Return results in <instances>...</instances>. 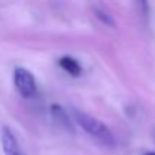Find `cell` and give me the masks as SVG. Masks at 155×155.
<instances>
[{"label":"cell","mask_w":155,"mask_h":155,"mask_svg":"<svg viewBox=\"0 0 155 155\" xmlns=\"http://www.w3.org/2000/svg\"><path fill=\"white\" fill-rule=\"evenodd\" d=\"M72 114H74L77 125L84 133H87L92 139H95L97 142H100L101 145L108 146V148H113L116 145V139H114L113 133L101 120H98L97 117H94L81 110H72Z\"/></svg>","instance_id":"cell-1"},{"label":"cell","mask_w":155,"mask_h":155,"mask_svg":"<svg viewBox=\"0 0 155 155\" xmlns=\"http://www.w3.org/2000/svg\"><path fill=\"white\" fill-rule=\"evenodd\" d=\"M14 86L23 98H32L36 94V80L33 74L26 68H15L14 75Z\"/></svg>","instance_id":"cell-2"},{"label":"cell","mask_w":155,"mask_h":155,"mask_svg":"<svg viewBox=\"0 0 155 155\" xmlns=\"http://www.w3.org/2000/svg\"><path fill=\"white\" fill-rule=\"evenodd\" d=\"M0 142H2V148H3L5 155H23L20 145L17 142V137L8 127H3L0 130Z\"/></svg>","instance_id":"cell-3"},{"label":"cell","mask_w":155,"mask_h":155,"mask_svg":"<svg viewBox=\"0 0 155 155\" xmlns=\"http://www.w3.org/2000/svg\"><path fill=\"white\" fill-rule=\"evenodd\" d=\"M59 66H60L63 71H66L69 75H72V77H77V75L81 74V66H80V63H78L75 59L69 57V56L60 57V59H59Z\"/></svg>","instance_id":"cell-4"},{"label":"cell","mask_w":155,"mask_h":155,"mask_svg":"<svg viewBox=\"0 0 155 155\" xmlns=\"http://www.w3.org/2000/svg\"><path fill=\"white\" fill-rule=\"evenodd\" d=\"M50 111H51L53 117H54V120L57 122V124H60L62 127H65L66 130H69V131H72V122H71V119L68 117V114L65 113V110L60 107V105H51V108H50Z\"/></svg>","instance_id":"cell-5"},{"label":"cell","mask_w":155,"mask_h":155,"mask_svg":"<svg viewBox=\"0 0 155 155\" xmlns=\"http://www.w3.org/2000/svg\"><path fill=\"white\" fill-rule=\"evenodd\" d=\"M139 5H140L143 14H148V0H139Z\"/></svg>","instance_id":"cell-6"},{"label":"cell","mask_w":155,"mask_h":155,"mask_svg":"<svg viewBox=\"0 0 155 155\" xmlns=\"http://www.w3.org/2000/svg\"><path fill=\"white\" fill-rule=\"evenodd\" d=\"M145 155H155V152H146Z\"/></svg>","instance_id":"cell-7"}]
</instances>
